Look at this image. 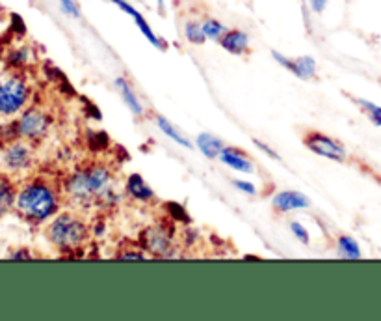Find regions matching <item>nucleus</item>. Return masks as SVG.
Segmentation results:
<instances>
[{"label": "nucleus", "instance_id": "obj_25", "mask_svg": "<svg viewBox=\"0 0 381 321\" xmlns=\"http://www.w3.org/2000/svg\"><path fill=\"white\" fill-rule=\"evenodd\" d=\"M60 2V10L66 13V15L73 17V19H78L80 17V10L76 6L75 0H58Z\"/></svg>", "mask_w": 381, "mask_h": 321}, {"label": "nucleus", "instance_id": "obj_30", "mask_svg": "<svg viewBox=\"0 0 381 321\" xmlns=\"http://www.w3.org/2000/svg\"><path fill=\"white\" fill-rule=\"evenodd\" d=\"M120 258H129V260H131V258H136V260H143L145 254H143V252H134V250H132V252H121Z\"/></svg>", "mask_w": 381, "mask_h": 321}, {"label": "nucleus", "instance_id": "obj_9", "mask_svg": "<svg viewBox=\"0 0 381 321\" xmlns=\"http://www.w3.org/2000/svg\"><path fill=\"white\" fill-rule=\"evenodd\" d=\"M272 204L278 211H294L309 207L310 200L303 193H298V191H281V193L273 196Z\"/></svg>", "mask_w": 381, "mask_h": 321}, {"label": "nucleus", "instance_id": "obj_18", "mask_svg": "<svg viewBox=\"0 0 381 321\" xmlns=\"http://www.w3.org/2000/svg\"><path fill=\"white\" fill-rule=\"evenodd\" d=\"M157 123H158V128H160V131H162V133L168 135L169 139L173 140V142L180 144V146H182V148H192L190 142H188V140H186L185 137H182V135H180L179 131H177V129H175L173 125H171V123H169L168 120H166V118L157 116Z\"/></svg>", "mask_w": 381, "mask_h": 321}, {"label": "nucleus", "instance_id": "obj_26", "mask_svg": "<svg viewBox=\"0 0 381 321\" xmlns=\"http://www.w3.org/2000/svg\"><path fill=\"white\" fill-rule=\"evenodd\" d=\"M290 230L294 233L296 238L300 239L301 243H309V232L301 226L300 222H290Z\"/></svg>", "mask_w": 381, "mask_h": 321}, {"label": "nucleus", "instance_id": "obj_7", "mask_svg": "<svg viewBox=\"0 0 381 321\" xmlns=\"http://www.w3.org/2000/svg\"><path fill=\"white\" fill-rule=\"evenodd\" d=\"M110 2H112V4H114V6H117V8H120L121 11H125L127 15L132 17V19H134V22H136V27L140 28V32H142L143 36L148 38L149 43L154 45L157 49H166V45H164V41H160V38H158L157 34L152 32V28H151V25H149V22H148V19H145V17H143L142 13H140V11L136 10V8H134V6H132L131 2H127V0H110Z\"/></svg>", "mask_w": 381, "mask_h": 321}, {"label": "nucleus", "instance_id": "obj_31", "mask_svg": "<svg viewBox=\"0 0 381 321\" xmlns=\"http://www.w3.org/2000/svg\"><path fill=\"white\" fill-rule=\"evenodd\" d=\"M11 258H30V252L22 250V252H15V254H11Z\"/></svg>", "mask_w": 381, "mask_h": 321}, {"label": "nucleus", "instance_id": "obj_29", "mask_svg": "<svg viewBox=\"0 0 381 321\" xmlns=\"http://www.w3.org/2000/svg\"><path fill=\"white\" fill-rule=\"evenodd\" d=\"M309 6L312 8V11H316V13H322V11L326 10L327 0H309Z\"/></svg>", "mask_w": 381, "mask_h": 321}, {"label": "nucleus", "instance_id": "obj_21", "mask_svg": "<svg viewBox=\"0 0 381 321\" xmlns=\"http://www.w3.org/2000/svg\"><path fill=\"white\" fill-rule=\"evenodd\" d=\"M296 64H298V77L300 78H312L316 75V62L310 56L296 58Z\"/></svg>", "mask_w": 381, "mask_h": 321}, {"label": "nucleus", "instance_id": "obj_28", "mask_svg": "<svg viewBox=\"0 0 381 321\" xmlns=\"http://www.w3.org/2000/svg\"><path fill=\"white\" fill-rule=\"evenodd\" d=\"M253 142H255V146L257 148H259V150L261 151H264V153H268V156L272 157V159H275L278 160L279 159V156H278V151H273L272 148H270V146H266V144H262L261 140H253Z\"/></svg>", "mask_w": 381, "mask_h": 321}, {"label": "nucleus", "instance_id": "obj_14", "mask_svg": "<svg viewBox=\"0 0 381 321\" xmlns=\"http://www.w3.org/2000/svg\"><path fill=\"white\" fill-rule=\"evenodd\" d=\"M196 142H197V148L201 150L203 156L208 157V159H216V157H220L222 150L225 148L224 142H222L218 137H214V135H208V133L199 135Z\"/></svg>", "mask_w": 381, "mask_h": 321}, {"label": "nucleus", "instance_id": "obj_1", "mask_svg": "<svg viewBox=\"0 0 381 321\" xmlns=\"http://www.w3.org/2000/svg\"><path fill=\"white\" fill-rule=\"evenodd\" d=\"M60 200L49 183L32 182L21 189L15 198L17 213L30 222H43L58 211Z\"/></svg>", "mask_w": 381, "mask_h": 321}, {"label": "nucleus", "instance_id": "obj_23", "mask_svg": "<svg viewBox=\"0 0 381 321\" xmlns=\"http://www.w3.org/2000/svg\"><path fill=\"white\" fill-rule=\"evenodd\" d=\"M168 213H169V217H173L175 221H180V222L190 221V217H188V213H186L185 207H182L180 204H177V202H169Z\"/></svg>", "mask_w": 381, "mask_h": 321}, {"label": "nucleus", "instance_id": "obj_11", "mask_svg": "<svg viewBox=\"0 0 381 321\" xmlns=\"http://www.w3.org/2000/svg\"><path fill=\"white\" fill-rule=\"evenodd\" d=\"M218 159L234 172H244V174H251V172H253L251 160L245 157V153H242V151L236 150V148H224Z\"/></svg>", "mask_w": 381, "mask_h": 321}, {"label": "nucleus", "instance_id": "obj_13", "mask_svg": "<svg viewBox=\"0 0 381 321\" xmlns=\"http://www.w3.org/2000/svg\"><path fill=\"white\" fill-rule=\"evenodd\" d=\"M127 191L131 194L132 198L142 200V202H148L151 200L154 194H152V189L149 187V183L143 179L140 174H132L129 179H127Z\"/></svg>", "mask_w": 381, "mask_h": 321}, {"label": "nucleus", "instance_id": "obj_4", "mask_svg": "<svg viewBox=\"0 0 381 321\" xmlns=\"http://www.w3.org/2000/svg\"><path fill=\"white\" fill-rule=\"evenodd\" d=\"M28 95H30V90L22 78H2L0 81V114L10 116L21 111L22 107L27 105Z\"/></svg>", "mask_w": 381, "mask_h": 321}, {"label": "nucleus", "instance_id": "obj_20", "mask_svg": "<svg viewBox=\"0 0 381 321\" xmlns=\"http://www.w3.org/2000/svg\"><path fill=\"white\" fill-rule=\"evenodd\" d=\"M185 36L186 39L190 41V43H196V45H201L205 43V39H207V36H205V32H203V25L197 21H188L185 25Z\"/></svg>", "mask_w": 381, "mask_h": 321}, {"label": "nucleus", "instance_id": "obj_2", "mask_svg": "<svg viewBox=\"0 0 381 321\" xmlns=\"http://www.w3.org/2000/svg\"><path fill=\"white\" fill-rule=\"evenodd\" d=\"M47 235H49L50 243L56 245L58 249L73 250L78 249L86 241L87 228L80 219L64 213L50 222V226L47 228Z\"/></svg>", "mask_w": 381, "mask_h": 321}, {"label": "nucleus", "instance_id": "obj_12", "mask_svg": "<svg viewBox=\"0 0 381 321\" xmlns=\"http://www.w3.org/2000/svg\"><path fill=\"white\" fill-rule=\"evenodd\" d=\"M220 43L231 55H244L250 49V38L242 30H227L224 38L220 39Z\"/></svg>", "mask_w": 381, "mask_h": 321}, {"label": "nucleus", "instance_id": "obj_22", "mask_svg": "<svg viewBox=\"0 0 381 321\" xmlns=\"http://www.w3.org/2000/svg\"><path fill=\"white\" fill-rule=\"evenodd\" d=\"M355 103L363 109L366 116L371 118L372 123H376L378 128H381V107L376 105V103H371V101L365 100H355Z\"/></svg>", "mask_w": 381, "mask_h": 321}, {"label": "nucleus", "instance_id": "obj_24", "mask_svg": "<svg viewBox=\"0 0 381 321\" xmlns=\"http://www.w3.org/2000/svg\"><path fill=\"white\" fill-rule=\"evenodd\" d=\"M108 137L103 131H99V133H92L89 135V148L92 150H104L106 146H108Z\"/></svg>", "mask_w": 381, "mask_h": 321}, {"label": "nucleus", "instance_id": "obj_15", "mask_svg": "<svg viewBox=\"0 0 381 321\" xmlns=\"http://www.w3.org/2000/svg\"><path fill=\"white\" fill-rule=\"evenodd\" d=\"M15 198V191H13L10 179L6 176H0V219L13 210Z\"/></svg>", "mask_w": 381, "mask_h": 321}, {"label": "nucleus", "instance_id": "obj_10", "mask_svg": "<svg viewBox=\"0 0 381 321\" xmlns=\"http://www.w3.org/2000/svg\"><path fill=\"white\" fill-rule=\"evenodd\" d=\"M30 160H32V151L22 142H15L4 151V165L10 170H22L30 165Z\"/></svg>", "mask_w": 381, "mask_h": 321}, {"label": "nucleus", "instance_id": "obj_16", "mask_svg": "<svg viewBox=\"0 0 381 321\" xmlns=\"http://www.w3.org/2000/svg\"><path fill=\"white\" fill-rule=\"evenodd\" d=\"M115 86H117V90L121 92V95H123V100H125L127 107L131 109L136 116H142L143 114V105L140 103V100L136 97V94H134V90H132V86L129 83H127L125 78H115Z\"/></svg>", "mask_w": 381, "mask_h": 321}, {"label": "nucleus", "instance_id": "obj_8", "mask_svg": "<svg viewBox=\"0 0 381 321\" xmlns=\"http://www.w3.org/2000/svg\"><path fill=\"white\" fill-rule=\"evenodd\" d=\"M143 247L154 256H169L171 235L164 228H149L142 233Z\"/></svg>", "mask_w": 381, "mask_h": 321}, {"label": "nucleus", "instance_id": "obj_6", "mask_svg": "<svg viewBox=\"0 0 381 321\" xmlns=\"http://www.w3.org/2000/svg\"><path fill=\"white\" fill-rule=\"evenodd\" d=\"M305 146L310 151H315L318 156L326 157L331 160H344L346 159V150L338 144L337 140H333L331 137H326L322 133H309L305 137Z\"/></svg>", "mask_w": 381, "mask_h": 321}, {"label": "nucleus", "instance_id": "obj_17", "mask_svg": "<svg viewBox=\"0 0 381 321\" xmlns=\"http://www.w3.org/2000/svg\"><path fill=\"white\" fill-rule=\"evenodd\" d=\"M338 252L344 258H348V260H357V258H361L359 245H357V241L354 238H350V235L338 238Z\"/></svg>", "mask_w": 381, "mask_h": 321}, {"label": "nucleus", "instance_id": "obj_27", "mask_svg": "<svg viewBox=\"0 0 381 321\" xmlns=\"http://www.w3.org/2000/svg\"><path fill=\"white\" fill-rule=\"evenodd\" d=\"M233 185L236 189H238V191H242V193H245V194H255L257 193L255 185H253V183H250V182H242V179H234Z\"/></svg>", "mask_w": 381, "mask_h": 321}, {"label": "nucleus", "instance_id": "obj_32", "mask_svg": "<svg viewBox=\"0 0 381 321\" xmlns=\"http://www.w3.org/2000/svg\"><path fill=\"white\" fill-rule=\"evenodd\" d=\"M2 11H4V6H2V2H0V13H2Z\"/></svg>", "mask_w": 381, "mask_h": 321}, {"label": "nucleus", "instance_id": "obj_19", "mask_svg": "<svg viewBox=\"0 0 381 321\" xmlns=\"http://www.w3.org/2000/svg\"><path fill=\"white\" fill-rule=\"evenodd\" d=\"M201 25L203 32H205L207 39H214V41H220V39L224 38V34L227 32V28H225L220 21H216V19H205Z\"/></svg>", "mask_w": 381, "mask_h": 321}, {"label": "nucleus", "instance_id": "obj_5", "mask_svg": "<svg viewBox=\"0 0 381 321\" xmlns=\"http://www.w3.org/2000/svg\"><path fill=\"white\" fill-rule=\"evenodd\" d=\"M49 116L39 109H30L21 116L17 122V135H21L24 139H41L47 129H49Z\"/></svg>", "mask_w": 381, "mask_h": 321}, {"label": "nucleus", "instance_id": "obj_3", "mask_svg": "<svg viewBox=\"0 0 381 321\" xmlns=\"http://www.w3.org/2000/svg\"><path fill=\"white\" fill-rule=\"evenodd\" d=\"M110 185V172L106 168H89V170L78 172L67 183V191L76 198H92L95 194H101Z\"/></svg>", "mask_w": 381, "mask_h": 321}]
</instances>
